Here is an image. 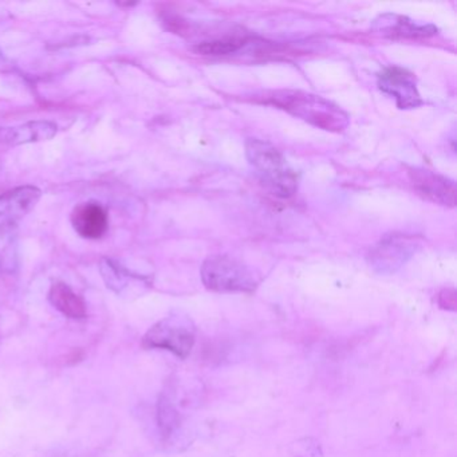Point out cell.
Masks as SVG:
<instances>
[{
	"mask_svg": "<svg viewBox=\"0 0 457 457\" xmlns=\"http://www.w3.org/2000/svg\"><path fill=\"white\" fill-rule=\"evenodd\" d=\"M256 98L328 132H342L349 125L346 112L320 96L301 90H278L263 93Z\"/></svg>",
	"mask_w": 457,
	"mask_h": 457,
	"instance_id": "cell-1",
	"label": "cell"
},
{
	"mask_svg": "<svg viewBox=\"0 0 457 457\" xmlns=\"http://www.w3.org/2000/svg\"><path fill=\"white\" fill-rule=\"evenodd\" d=\"M408 175L411 186L425 199L444 207L456 204V184L451 179L420 167L409 168Z\"/></svg>",
	"mask_w": 457,
	"mask_h": 457,
	"instance_id": "cell-7",
	"label": "cell"
},
{
	"mask_svg": "<svg viewBox=\"0 0 457 457\" xmlns=\"http://www.w3.org/2000/svg\"><path fill=\"white\" fill-rule=\"evenodd\" d=\"M245 156L262 186L280 199H288L298 191V176L286 157L272 144L259 138L245 141Z\"/></svg>",
	"mask_w": 457,
	"mask_h": 457,
	"instance_id": "cell-2",
	"label": "cell"
},
{
	"mask_svg": "<svg viewBox=\"0 0 457 457\" xmlns=\"http://www.w3.org/2000/svg\"><path fill=\"white\" fill-rule=\"evenodd\" d=\"M196 341V328L186 315L175 314L152 326L143 338L146 349L167 350L186 360Z\"/></svg>",
	"mask_w": 457,
	"mask_h": 457,
	"instance_id": "cell-4",
	"label": "cell"
},
{
	"mask_svg": "<svg viewBox=\"0 0 457 457\" xmlns=\"http://www.w3.org/2000/svg\"><path fill=\"white\" fill-rule=\"evenodd\" d=\"M41 191L37 187L25 186L12 189L0 196V227H14L38 203Z\"/></svg>",
	"mask_w": 457,
	"mask_h": 457,
	"instance_id": "cell-8",
	"label": "cell"
},
{
	"mask_svg": "<svg viewBox=\"0 0 457 457\" xmlns=\"http://www.w3.org/2000/svg\"><path fill=\"white\" fill-rule=\"evenodd\" d=\"M245 45V39L243 38H224L215 39V41L202 42L195 46V52L202 55H228L242 49Z\"/></svg>",
	"mask_w": 457,
	"mask_h": 457,
	"instance_id": "cell-16",
	"label": "cell"
},
{
	"mask_svg": "<svg viewBox=\"0 0 457 457\" xmlns=\"http://www.w3.org/2000/svg\"><path fill=\"white\" fill-rule=\"evenodd\" d=\"M6 60H4V53L0 52V66H4Z\"/></svg>",
	"mask_w": 457,
	"mask_h": 457,
	"instance_id": "cell-18",
	"label": "cell"
},
{
	"mask_svg": "<svg viewBox=\"0 0 457 457\" xmlns=\"http://www.w3.org/2000/svg\"><path fill=\"white\" fill-rule=\"evenodd\" d=\"M373 29L389 38H428L437 34V28L433 25H420L397 14L381 15L374 21Z\"/></svg>",
	"mask_w": 457,
	"mask_h": 457,
	"instance_id": "cell-10",
	"label": "cell"
},
{
	"mask_svg": "<svg viewBox=\"0 0 457 457\" xmlns=\"http://www.w3.org/2000/svg\"><path fill=\"white\" fill-rule=\"evenodd\" d=\"M420 248V239L411 235L390 234L382 237L369 253L368 261L371 269L379 274H393Z\"/></svg>",
	"mask_w": 457,
	"mask_h": 457,
	"instance_id": "cell-5",
	"label": "cell"
},
{
	"mask_svg": "<svg viewBox=\"0 0 457 457\" xmlns=\"http://www.w3.org/2000/svg\"><path fill=\"white\" fill-rule=\"evenodd\" d=\"M200 275L205 287L215 293H253L258 287L253 272L242 262L226 255L205 259Z\"/></svg>",
	"mask_w": 457,
	"mask_h": 457,
	"instance_id": "cell-3",
	"label": "cell"
},
{
	"mask_svg": "<svg viewBox=\"0 0 457 457\" xmlns=\"http://www.w3.org/2000/svg\"><path fill=\"white\" fill-rule=\"evenodd\" d=\"M438 303L443 309H456V293H454V290L445 288V290L441 291L440 295H438Z\"/></svg>",
	"mask_w": 457,
	"mask_h": 457,
	"instance_id": "cell-17",
	"label": "cell"
},
{
	"mask_svg": "<svg viewBox=\"0 0 457 457\" xmlns=\"http://www.w3.org/2000/svg\"><path fill=\"white\" fill-rule=\"evenodd\" d=\"M57 125L52 121H31L14 128H2L0 144L17 146L22 144L47 141L57 135Z\"/></svg>",
	"mask_w": 457,
	"mask_h": 457,
	"instance_id": "cell-11",
	"label": "cell"
},
{
	"mask_svg": "<svg viewBox=\"0 0 457 457\" xmlns=\"http://www.w3.org/2000/svg\"><path fill=\"white\" fill-rule=\"evenodd\" d=\"M377 84L382 93L395 98V105L401 111L416 109L424 104L417 89L416 79L406 69L398 66L385 68L378 74Z\"/></svg>",
	"mask_w": 457,
	"mask_h": 457,
	"instance_id": "cell-6",
	"label": "cell"
},
{
	"mask_svg": "<svg viewBox=\"0 0 457 457\" xmlns=\"http://www.w3.org/2000/svg\"><path fill=\"white\" fill-rule=\"evenodd\" d=\"M100 272L106 287L117 294L124 293L135 280H143V278L133 274L129 270L122 267L119 262L109 258L101 259Z\"/></svg>",
	"mask_w": 457,
	"mask_h": 457,
	"instance_id": "cell-13",
	"label": "cell"
},
{
	"mask_svg": "<svg viewBox=\"0 0 457 457\" xmlns=\"http://www.w3.org/2000/svg\"><path fill=\"white\" fill-rule=\"evenodd\" d=\"M49 301L65 317L71 318V320H84V318H87V303L66 283L57 282L52 286Z\"/></svg>",
	"mask_w": 457,
	"mask_h": 457,
	"instance_id": "cell-12",
	"label": "cell"
},
{
	"mask_svg": "<svg viewBox=\"0 0 457 457\" xmlns=\"http://www.w3.org/2000/svg\"><path fill=\"white\" fill-rule=\"evenodd\" d=\"M71 224L85 239H100L108 231V213L98 203H82L74 208Z\"/></svg>",
	"mask_w": 457,
	"mask_h": 457,
	"instance_id": "cell-9",
	"label": "cell"
},
{
	"mask_svg": "<svg viewBox=\"0 0 457 457\" xmlns=\"http://www.w3.org/2000/svg\"><path fill=\"white\" fill-rule=\"evenodd\" d=\"M18 255L14 227H0V271H17Z\"/></svg>",
	"mask_w": 457,
	"mask_h": 457,
	"instance_id": "cell-15",
	"label": "cell"
},
{
	"mask_svg": "<svg viewBox=\"0 0 457 457\" xmlns=\"http://www.w3.org/2000/svg\"><path fill=\"white\" fill-rule=\"evenodd\" d=\"M180 414L173 403L170 393H162L157 403V424L164 438L172 437L180 428Z\"/></svg>",
	"mask_w": 457,
	"mask_h": 457,
	"instance_id": "cell-14",
	"label": "cell"
}]
</instances>
